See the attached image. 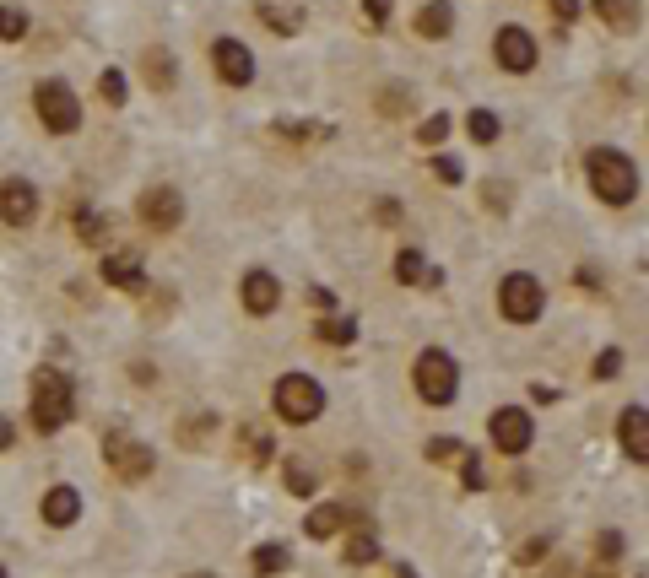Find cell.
Here are the masks:
<instances>
[{
  "label": "cell",
  "instance_id": "cell-24",
  "mask_svg": "<svg viewBox=\"0 0 649 578\" xmlns=\"http://www.w3.org/2000/svg\"><path fill=\"white\" fill-rule=\"evenodd\" d=\"M271 136H276V141H325L330 125H293V119H276Z\"/></svg>",
  "mask_w": 649,
  "mask_h": 578
},
{
  "label": "cell",
  "instance_id": "cell-14",
  "mask_svg": "<svg viewBox=\"0 0 649 578\" xmlns=\"http://www.w3.org/2000/svg\"><path fill=\"white\" fill-rule=\"evenodd\" d=\"M238 298H244V308L255 319H266L276 303H282V281H276L271 271H249L244 276V287H238Z\"/></svg>",
  "mask_w": 649,
  "mask_h": 578
},
{
  "label": "cell",
  "instance_id": "cell-13",
  "mask_svg": "<svg viewBox=\"0 0 649 578\" xmlns=\"http://www.w3.org/2000/svg\"><path fill=\"white\" fill-rule=\"evenodd\" d=\"M617 443L628 449L633 465L649 460V411H644V406H628V411L617 416Z\"/></svg>",
  "mask_w": 649,
  "mask_h": 578
},
{
  "label": "cell",
  "instance_id": "cell-2",
  "mask_svg": "<svg viewBox=\"0 0 649 578\" xmlns=\"http://www.w3.org/2000/svg\"><path fill=\"white\" fill-rule=\"evenodd\" d=\"M71 384H65V373L60 368H38L33 373V427L38 433H60L65 422H71Z\"/></svg>",
  "mask_w": 649,
  "mask_h": 578
},
{
  "label": "cell",
  "instance_id": "cell-36",
  "mask_svg": "<svg viewBox=\"0 0 649 578\" xmlns=\"http://www.w3.org/2000/svg\"><path fill=\"white\" fill-rule=\"evenodd\" d=\"M433 179H444V184H460V179H466V168H460L455 157H433Z\"/></svg>",
  "mask_w": 649,
  "mask_h": 578
},
{
  "label": "cell",
  "instance_id": "cell-12",
  "mask_svg": "<svg viewBox=\"0 0 649 578\" xmlns=\"http://www.w3.org/2000/svg\"><path fill=\"white\" fill-rule=\"evenodd\" d=\"M38 217V190L28 179H6L0 184V222L6 227H33Z\"/></svg>",
  "mask_w": 649,
  "mask_h": 578
},
{
  "label": "cell",
  "instance_id": "cell-37",
  "mask_svg": "<svg viewBox=\"0 0 649 578\" xmlns=\"http://www.w3.org/2000/svg\"><path fill=\"white\" fill-rule=\"evenodd\" d=\"M617 368H622V352H617V346H606V352L595 357V379H617Z\"/></svg>",
  "mask_w": 649,
  "mask_h": 578
},
{
  "label": "cell",
  "instance_id": "cell-41",
  "mask_svg": "<svg viewBox=\"0 0 649 578\" xmlns=\"http://www.w3.org/2000/svg\"><path fill=\"white\" fill-rule=\"evenodd\" d=\"M11 443H17V427H11V422H6V416H0V454H6V449H11Z\"/></svg>",
  "mask_w": 649,
  "mask_h": 578
},
{
  "label": "cell",
  "instance_id": "cell-44",
  "mask_svg": "<svg viewBox=\"0 0 649 578\" xmlns=\"http://www.w3.org/2000/svg\"><path fill=\"white\" fill-rule=\"evenodd\" d=\"M395 578H417V573L412 568H395Z\"/></svg>",
  "mask_w": 649,
  "mask_h": 578
},
{
  "label": "cell",
  "instance_id": "cell-10",
  "mask_svg": "<svg viewBox=\"0 0 649 578\" xmlns=\"http://www.w3.org/2000/svg\"><path fill=\"white\" fill-rule=\"evenodd\" d=\"M211 65H217V76L228 87H249V82H255V55H249L238 38H217V44H211Z\"/></svg>",
  "mask_w": 649,
  "mask_h": 578
},
{
  "label": "cell",
  "instance_id": "cell-40",
  "mask_svg": "<svg viewBox=\"0 0 649 578\" xmlns=\"http://www.w3.org/2000/svg\"><path fill=\"white\" fill-rule=\"evenodd\" d=\"M552 17H558V22H579V0H552Z\"/></svg>",
  "mask_w": 649,
  "mask_h": 578
},
{
  "label": "cell",
  "instance_id": "cell-16",
  "mask_svg": "<svg viewBox=\"0 0 649 578\" xmlns=\"http://www.w3.org/2000/svg\"><path fill=\"white\" fill-rule=\"evenodd\" d=\"M82 519V492L76 487H49L44 492V524H55V530H65V524Z\"/></svg>",
  "mask_w": 649,
  "mask_h": 578
},
{
  "label": "cell",
  "instance_id": "cell-6",
  "mask_svg": "<svg viewBox=\"0 0 649 578\" xmlns=\"http://www.w3.org/2000/svg\"><path fill=\"white\" fill-rule=\"evenodd\" d=\"M541 281L531 276V271H509L498 281V308H503V319L509 325H536L541 319Z\"/></svg>",
  "mask_w": 649,
  "mask_h": 578
},
{
  "label": "cell",
  "instance_id": "cell-20",
  "mask_svg": "<svg viewBox=\"0 0 649 578\" xmlns=\"http://www.w3.org/2000/svg\"><path fill=\"white\" fill-rule=\"evenodd\" d=\"M352 519V508L341 503H325V508H309V519H303V530L314 535V541H330V535H341V524Z\"/></svg>",
  "mask_w": 649,
  "mask_h": 578
},
{
  "label": "cell",
  "instance_id": "cell-7",
  "mask_svg": "<svg viewBox=\"0 0 649 578\" xmlns=\"http://www.w3.org/2000/svg\"><path fill=\"white\" fill-rule=\"evenodd\" d=\"M103 460H109V470L119 481H147L152 476V449L141 438H130V433H109L103 438Z\"/></svg>",
  "mask_w": 649,
  "mask_h": 578
},
{
  "label": "cell",
  "instance_id": "cell-46",
  "mask_svg": "<svg viewBox=\"0 0 649 578\" xmlns=\"http://www.w3.org/2000/svg\"><path fill=\"white\" fill-rule=\"evenodd\" d=\"M0 578H6V568H0Z\"/></svg>",
  "mask_w": 649,
  "mask_h": 578
},
{
  "label": "cell",
  "instance_id": "cell-17",
  "mask_svg": "<svg viewBox=\"0 0 649 578\" xmlns=\"http://www.w3.org/2000/svg\"><path fill=\"white\" fill-rule=\"evenodd\" d=\"M141 76H147L152 92H174L179 65H174V55H168V49H147V55H141Z\"/></svg>",
  "mask_w": 649,
  "mask_h": 578
},
{
  "label": "cell",
  "instance_id": "cell-25",
  "mask_svg": "<svg viewBox=\"0 0 649 578\" xmlns=\"http://www.w3.org/2000/svg\"><path fill=\"white\" fill-rule=\"evenodd\" d=\"M76 238H82V244H109V222H103L98 211H76Z\"/></svg>",
  "mask_w": 649,
  "mask_h": 578
},
{
  "label": "cell",
  "instance_id": "cell-42",
  "mask_svg": "<svg viewBox=\"0 0 649 578\" xmlns=\"http://www.w3.org/2000/svg\"><path fill=\"white\" fill-rule=\"evenodd\" d=\"M379 222H401V206H395V200H379Z\"/></svg>",
  "mask_w": 649,
  "mask_h": 578
},
{
  "label": "cell",
  "instance_id": "cell-39",
  "mask_svg": "<svg viewBox=\"0 0 649 578\" xmlns=\"http://www.w3.org/2000/svg\"><path fill=\"white\" fill-rule=\"evenodd\" d=\"M601 557H606V562L622 557V535H617V530H601Z\"/></svg>",
  "mask_w": 649,
  "mask_h": 578
},
{
  "label": "cell",
  "instance_id": "cell-35",
  "mask_svg": "<svg viewBox=\"0 0 649 578\" xmlns=\"http://www.w3.org/2000/svg\"><path fill=\"white\" fill-rule=\"evenodd\" d=\"M460 449H466V443H460V438H433V443H428V460L449 465V460H460Z\"/></svg>",
  "mask_w": 649,
  "mask_h": 578
},
{
  "label": "cell",
  "instance_id": "cell-8",
  "mask_svg": "<svg viewBox=\"0 0 649 578\" xmlns=\"http://www.w3.org/2000/svg\"><path fill=\"white\" fill-rule=\"evenodd\" d=\"M487 438H493V449H498V454H525V449H531V438H536L531 411H520V406H498V411H493V422H487Z\"/></svg>",
  "mask_w": 649,
  "mask_h": 578
},
{
  "label": "cell",
  "instance_id": "cell-19",
  "mask_svg": "<svg viewBox=\"0 0 649 578\" xmlns=\"http://www.w3.org/2000/svg\"><path fill=\"white\" fill-rule=\"evenodd\" d=\"M417 33L422 38H449L455 33V6H449V0H428V6L417 11Z\"/></svg>",
  "mask_w": 649,
  "mask_h": 578
},
{
  "label": "cell",
  "instance_id": "cell-45",
  "mask_svg": "<svg viewBox=\"0 0 649 578\" xmlns=\"http://www.w3.org/2000/svg\"><path fill=\"white\" fill-rule=\"evenodd\" d=\"M190 578H217V573H190Z\"/></svg>",
  "mask_w": 649,
  "mask_h": 578
},
{
  "label": "cell",
  "instance_id": "cell-34",
  "mask_svg": "<svg viewBox=\"0 0 649 578\" xmlns=\"http://www.w3.org/2000/svg\"><path fill=\"white\" fill-rule=\"evenodd\" d=\"M460 481H466V492H482V460L471 449H460Z\"/></svg>",
  "mask_w": 649,
  "mask_h": 578
},
{
  "label": "cell",
  "instance_id": "cell-11",
  "mask_svg": "<svg viewBox=\"0 0 649 578\" xmlns=\"http://www.w3.org/2000/svg\"><path fill=\"white\" fill-rule=\"evenodd\" d=\"M493 55H498L503 71L525 76V71L536 65V38L525 33V28H498V38H493Z\"/></svg>",
  "mask_w": 649,
  "mask_h": 578
},
{
  "label": "cell",
  "instance_id": "cell-1",
  "mask_svg": "<svg viewBox=\"0 0 649 578\" xmlns=\"http://www.w3.org/2000/svg\"><path fill=\"white\" fill-rule=\"evenodd\" d=\"M585 168H590V184H595V195H601L606 206H628V200L639 195V168H633L622 152H612V146H590Z\"/></svg>",
  "mask_w": 649,
  "mask_h": 578
},
{
  "label": "cell",
  "instance_id": "cell-3",
  "mask_svg": "<svg viewBox=\"0 0 649 578\" xmlns=\"http://www.w3.org/2000/svg\"><path fill=\"white\" fill-rule=\"evenodd\" d=\"M271 406H276V416H282V422L303 427V422H314V416L325 411V389L314 384L309 373H282V379H276V389H271Z\"/></svg>",
  "mask_w": 649,
  "mask_h": 578
},
{
  "label": "cell",
  "instance_id": "cell-4",
  "mask_svg": "<svg viewBox=\"0 0 649 578\" xmlns=\"http://www.w3.org/2000/svg\"><path fill=\"white\" fill-rule=\"evenodd\" d=\"M412 379H417V395L428 400V406H449L455 389H460V368L444 346H428V352H417V362H412Z\"/></svg>",
  "mask_w": 649,
  "mask_h": 578
},
{
  "label": "cell",
  "instance_id": "cell-33",
  "mask_svg": "<svg viewBox=\"0 0 649 578\" xmlns=\"http://www.w3.org/2000/svg\"><path fill=\"white\" fill-rule=\"evenodd\" d=\"M449 136V114H433V119H422V130H417V141L422 146H439Z\"/></svg>",
  "mask_w": 649,
  "mask_h": 578
},
{
  "label": "cell",
  "instance_id": "cell-38",
  "mask_svg": "<svg viewBox=\"0 0 649 578\" xmlns=\"http://www.w3.org/2000/svg\"><path fill=\"white\" fill-rule=\"evenodd\" d=\"M390 11H395V0H363V17L374 22V28H379V22H390Z\"/></svg>",
  "mask_w": 649,
  "mask_h": 578
},
{
  "label": "cell",
  "instance_id": "cell-30",
  "mask_svg": "<svg viewBox=\"0 0 649 578\" xmlns=\"http://www.w3.org/2000/svg\"><path fill=\"white\" fill-rule=\"evenodd\" d=\"M282 476H287V487H293L298 497H309V492H314V470L303 465V460H287V465H282Z\"/></svg>",
  "mask_w": 649,
  "mask_h": 578
},
{
  "label": "cell",
  "instance_id": "cell-23",
  "mask_svg": "<svg viewBox=\"0 0 649 578\" xmlns=\"http://www.w3.org/2000/svg\"><path fill=\"white\" fill-rule=\"evenodd\" d=\"M260 22H266L271 33H298V28H303V17H298V11L276 6V0H260Z\"/></svg>",
  "mask_w": 649,
  "mask_h": 578
},
{
  "label": "cell",
  "instance_id": "cell-15",
  "mask_svg": "<svg viewBox=\"0 0 649 578\" xmlns=\"http://www.w3.org/2000/svg\"><path fill=\"white\" fill-rule=\"evenodd\" d=\"M103 281L119 292H141L147 287V271H141L136 254H103Z\"/></svg>",
  "mask_w": 649,
  "mask_h": 578
},
{
  "label": "cell",
  "instance_id": "cell-29",
  "mask_svg": "<svg viewBox=\"0 0 649 578\" xmlns=\"http://www.w3.org/2000/svg\"><path fill=\"white\" fill-rule=\"evenodd\" d=\"M0 38H6V44H17V38H28V17H22L17 6H0Z\"/></svg>",
  "mask_w": 649,
  "mask_h": 578
},
{
  "label": "cell",
  "instance_id": "cell-9",
  "mask_svg": "<svg viewBox=\"0 0 649 578\" xmlns=\"http://www.w3.org/2000/svg\"><path fill=\"white\" fill-rule=\"evenodd\" d=\"M136 217H141V227H152V233H174L184 222V195L174 184H157V190H147L136 200Z\"/></svg>",
  "mask_w": 649,
  "mask_h": 578
},
{
  "label": "cell",
  "instance_id": "cell-27",
  "mask_svg": "<svg viewBox=\"0 0 649 578\" xmlns=\"http://www.w3.org/2000/svg\"><path fill=\"white\" fill-rule=\"evenodd\" d=\"M466 130H471V141H476V146L498 141V114H487V109H471V114H466Z\"/></svg>",
  "mask_w": 649,
  "mask_h": 578
},
{
  "label": "cell",
  "instance_id": "cell-22",
  "mask_svg": "<svg viewBox=\"0 0 649 578\" xmlns=\"http://www.w3.org/2000/svg\"><path fill=\"white\" fill-rule=\"evenodd\" d=\"M314 335H320V341H330V346H352V341H357V319L330 314V319H320V325H314Z\"/></svg>",
  "mask_w": 649,
  "mask_h": 578
},
{
  "label": "cell",
  "instance_id": "cell-28",
  "mask_svg": "<svg viewBox=\"0 0 649 578\" xmlns=\"http://www.w3.org/2000/svg\"><path fill=\"white\" fill-rule=\"evenodd\" d=\"M125 92H130L125 87V71H103L98 76V98L109 103V109H125Z\"/></svg>",
  "mask_w": 649,
  "mask_h": 578
},
{
  "label": "cell",
  "instance_id": "cell-32",
  "mask_svg": "<svg viewBox=\"0 0 649 578\" xmlns=\"http://www.w3.org/2000/svg\"><path fill=\"white\" fill-rule=\"evenodd\" d=\"M406 103H412V87H406V82H395V87H384V98H379V109L384 114H406Z\"/></svg>",
  "mask_w": 649,
  "mask_h": 578
},
{
  "label": "cell",
  "instance_id": "cell-21",
  "mask_svg": "<svg viewBox=\"0 0 649 578\" xmlns=\"http://www.w3.org/2000/svg\"><path fill=\"white\" fill-rule=\"evenodd\" d=\"M341 557L352 562V568H363V562L379 557V541H374V524H357V530L347 535V546H341Z\"/></svg>",
  "mask_w": 649,
  "mask_h": 578
},
{
  "label": "cell",
  "instance_id": "cell-43",
  "mask_svg": "<svg viewBox=\"0 0 649 578\" xmlns=\"http://www.w3.org/2000/svg\"><path fill=\"white\" fill-rule=\"evenodd\" d=\"M487 206H498V211L509 206V195H503V184H487Z\"/></svg>",
  "mask_w": 649,
  "mask_h": 578
},
{
  "label": "cell",
  "instance_id": "cell-26",
  "mask_svg": "<svg viewBox=\"0 0 649 578\" xmlns=\"http://www.w3.org/2000/svg\"><path fill=\"white\" fill-rule=\"evenodd\" d=\"M249 562H255L260 578H271V573H282L293 557H287V546H255V557H249Z\"/></svg>",
  "mask_w": 649,
  "mask_h": 578
},
{
  "label": "cell",
  "instance_id": "cell-18",
  "mask_svg": "<svg viewBox=\"0 0 649 578\" xmlns=\"http://www.w3.org/2000/svg\"><path fill=\"white\" fill-rule=\"evenodd\" d=\"M639 11H644L639 0H595V17H601L612 33H633L639 28Z\"/></svg>",
  "mask_w": 649,
  "mask_h": 578
},
{
  "label": "cell",
  "instance_id": "cell-31",
  "mask_svg": "<svg viewBox=\"0 0 649 578\" xmlns=\"http://www.w3.org/2000/svg\"><path fill=\"white\" fill-rule=\"evenodd\" d=\"M395 276H401L406 287H412V281H422V276H428V265H422V254H417V249H401V260H395Z\"/></svg>",
  "mask_w": 649,
  "mask_h": 578
},
{
  "label": "cell",
  "instance_id": "cell-5",
  "mask_svg": "<svg viewBox=\"0 0 649 578\" xmlns=\"http://www.w3.org/2000/svg\"><path fill=\"white\" fill-rule=\"evenodd\" d=\"M33 109L44 119L49 136H71L76 125H82V103H76V92L60 82V76H49V82L33 87Z\"/></svg>",
  "mask_w": 649,
  "mask_h": 578
}]
</instances>
